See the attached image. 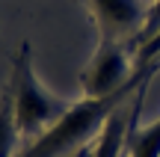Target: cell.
<instances>
[{"instance_id":"obj_5","label":"cell","mask_w":160,"mask_h":157,"mask_svg":"<svg viewBox=\"0 0 160 157\" xmlns=\"http://www.w3.org/2000/svg\"><path fill=\"white\" fill-rule=\"evenodd\" d=\"M133 116H137V101H133L131 113L116 110L110 116V122L104 125V130L95 136L89 157H125V145H128V134H131Z\"/></svg>"},{"instance_id":"obj_4","label":"cell","mask_w":160,"mask_h":157,"mask_svg":"<svg viewBox=\"0 0 160 157\" xmlns=\"http://www.w3.org/2000/svg\"><path fill=\"white\" fill-rule=\"evenodd\" d=\"M98 24V39L133 42L142 36L148 21V6L142 0H86Z\"/></svg>"},{"instance_id":"obj_8","label":"cell","mask_w":160,"mask_h":157,"mask_svg":"<svg viewBox=\"0 0 160 157\" xmlns=\"http://www.w3.org/2000/svg\"><path fill=\"white\" fill-rule=\"evenodd\" d=\"M160 30V0H151V6H148V21H145V30H142V36L137 39V45H133V51H137L142 42H148L151 36H154Z\"/></svg>"},{"instance_id":"obj_3","label":"cell","mask_w":160,"mask_h":157,"mask_svg":"<svg viewBox=\"0 0 160 157\" xmlns=\"http://www.w3.org/2000/svg\"><path fill=\"white\" fill-rule=\"evenodd\" d=\"M133 71H137V59L125 47V42L98 39L95 53L89 56L83 74H80V89H83L86 98L113 95L131 83Z\"/></svg>"},{"instance_id":"obj_7","label":"cell","mask_w":160,"mask_h":157,"mask_svg":"<svg viewBox=\"0 0 160 157\" xmlns=\"http://www.w3.org/2000/svg\"><path fill=\"white\" fill-rule=\"evenodd\" d=\"M21 140L15 130V119H12V95L9 89L0 98V157H12L15 154V142Z\"/></svg>"},{"instance_id":"obj_2","label":"cell","mask_w":160,"mask_h":157,"mask_svg":"<svg viewBox=\"0 0 160 157\" xmlns=\"http://www.w3.org/2000/svg\"><path fill=\"white\" fill-rule=\"evenodd\" d=\"M9 95H12V119H15L18 136H33L39 140L45 130H51L59 119L68 113L71 101H62L39 80L33 68V53L30 45L24 42L21 53L15 59V71L9 80Z\"/></svg>"},{"instance_id":"obj_1","label":"cell","mask_w":160,"mask_h":157,"mask_svg":"<svg viewBox=\"0 0 160 157\" xmlns=\"http://www.w3.org/2000/svg\"><path fill=\"white\" fill-rule=\"evenodd\" d=\"M157 68H160V59H154L148 65H139L133 71L131 83L113 95H98V98H86L83 95L80 101H71L68 113L51 130H45L39 140H33V145H27L18 157H62V154L80 148L86 140H92V136H98L104 130V125L128 101V95H137L139 89H145V83L151 80V74Z\"/></svg>"},{"instance_id":"obj_6","label":"cell","mask_w":160,"mask_h":157,"mask_svg":"<svg viewBox=\"0 0 160 157\" xmlns=\"http://www.w3.org/2000/svg\"><path fill=\"white\" fill-rule=\"evenodd\" d=\"M142 98H145V89L137 95V116L142 110ZM137 116H133L131 134H128L125 157H160V119L151 122L148 128H137Z\"/></svg>"}]
</instances>
